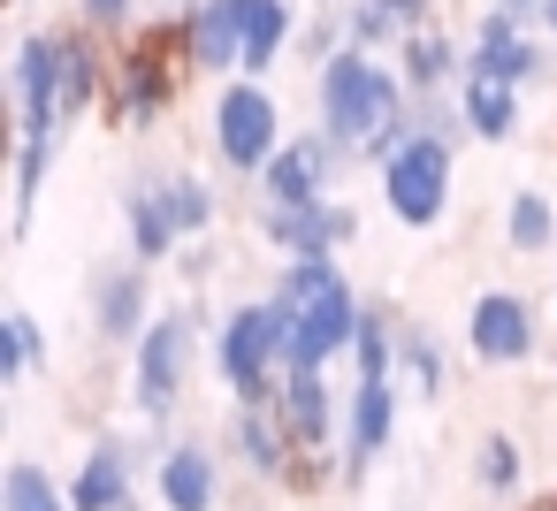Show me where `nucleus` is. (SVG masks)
<instances>
[{
    "label": "nucleus",
    "mask_w": 557,
    "mask_h": 511,
    "mask_svg": "<svg viewBox=\"0 0 557 511\" xmlns=\"http://www.w3.org/2000/svg\"><path fill=\"white\" fill-rule=\"evenodd\" d=\"M176 32H184V62L199 77H237L245 70V0H191Z\"/></svg>",
    "instance_id": "15"
},
{
    "label": "nucleus",
    "mask_w": 557,
    "mask_h": 511,
    "mask_svg": "<svg viewBox=\"0 0 557 511\" xmlns=\"http://www.w3.org/2000/svg\"><path fill=\"white\" fill-rule=\"evenodd\" d=\"M260 237L283 252V260H336L351 237H359V214L344 199H313V207H268L260 199Z\"/></svg>",
    "instance_id": "12"
},
{
    "label": "nucleus",
    "mask_w": 557,
    "mask_h": 511,
    "mask_svg": "<svg viewBox=\"0 0 557 511\" xmlns=\"http://www.w3.org/2000/svg\"><path fill=\"white\" fill-rule=\"evenodd\" d=\"M488 9H504V16H527V24H534V16H542V0H488Z\"/></svg>",
    "instance_id": "36"
},
{
    "label": "nucleus",
    "mask_w": 557,
    "mask_h": 511,
    "mask_svg": "<svg viewBox=\"0 0 557 511\" xmlns=\"http://www.w3.org/2000/svg\"><path fill=\"white\" fill-rule=\"evenodd\" d=\"M313 108H321V130L351 153V161H389L412 130V92L397 77V62L367 54V47H344L336 62L313 70Z\"/></svg>",
    "instance_id": "1"
},
{
    "label": "nucleus",
    "mask_w": 557,
    "mask_h": 511,
    "mask_svg": "<svg viewBox=\"0 0 557 511\" xmlns=\"http://www.w3.org/2000/svg\"><path fill=\"white\" fill-rule=\"evenodd\" d=\"M275 404H283V420H290L298 450H336V443H344V397L329 389V374H283Z\"/></svg>",
    "instance_id": "20"
},
{
    "label": "nucleus",
    "mask_w": 557,
    "mask_h": 511,
    "mask_svg": "<svg viewBox=\"0 0 557 511\" xmlns=\"http://www.w3.org/2000/svg\"><path fill=\"white\" fill-rule=\"evenodd\" d=\"M214 374L230 382L237 404H260L283 389L290 374V321L275 298H252V306H230L222 328H214Z\"/></svg>",
    "instance_id": "3"
},
{
    "label": "nucleus",
    "mask_w": 557,
    "mask_h": 511,
    "mask_svg": "<svg viewBox=\"0 0 557 511\" xmlns=\"http://www.w3.org/2000/svg\"><path fill=\"white\" fill-rule=\"evenodd\" d=\"M54 153H62V130H16V237L32 229V207L54 176Z\"/></svg>",
    "instance_id": "26"
},
{
    "label": "nucleus",
    "mask_w": 557,
    "mask_h": 511,
    "mask_svg": "<svg viewBox=\"0 0 557 511\" xmlns=\"http://www.w3.org/2000/svg\"><path fill=\"white\" fill-rule=\"evenodd\" d=\"M191 366H199V321H191L184 306L153 313V328L131 344V397H138V412H146L153 427H161V420L184 404Z\"/></svg>",
    "instance_id": "6"
},
{
    "label": "nucleus",
    "mask_w": 557,
    "mask_h": 511,
    "mask_svg": "<svg viewBox=\"0 0 557 511\" xmlns=\"http://www.w3.org/2000/svg\"><path fill=\"white\" fill-rule=\"evenodd\" d=\"M450 184H458V146L435 138V130H405V146L382 161V207L405 222V229H435L450 214Z\"/></svg>",
    "instance_id": "5"
},
{
    "label": "nucleus",
    "mask_w": 557,
    "mask_h": 511,
    "mask_svg": "<svg viewBox=\"0 0 557 511\" xmlns=\"http://www.w3.org/2000/svg\"><path fill=\"white\" fill-rule=\"evenodd\" d=\"M290 47H298V9L290 0H245V70L237 77H268Z\"/></svg>",
    "instance_id": "25"
},
{
    "label": "nucleus",
    "mask_w": 557,
    "mask_h": 511,
    "mask_svg": "<svg viewBox=\"0 0 557 511\" xmlns=\"http://www.w3.org/2000/svg\"><path fill=\"white\" fill-rule=\"evenodd\" d=\"M397 382H412V397H443V382H450V359H443V344L420 328V321H405V336H397Z\"/></svg>",
    "instance_id": "28"
},
{
    "label": "nucleus",
    "mask_w": 557,
    "mask_h": 511,
    "mask_svg": "<svg viewBox=\"0 0 557 511\" xmlns=\"http://www.w3.org/2000/svg\"><path fill=\"white\" fill-rule=\"evenodd\" d=\"M344 47H351V32H344V9H336V16H313V24L298 32V54H306L313 70H321V62H336Z\"/></svg>",
    "instance_id": "34"
},
{
    "label": "nucleus",
    "mask_w": 557,
    "mask_h": 511,
    "mask_svg": "<svg viewBox=\"0 0 557 511\" xmlns=\"http://www.w3.org/2000/svg\"><path fill=\"white\" fill-rule=\"evenodd\" d=\"M397 404H405L397 374H359V389L344 397V443H336V481L344 488H359L367 465L397 443Z\"/></svg>",
    "instance_id": "8"
},
{
    "label": "nucleus",
    "mask_w": 557,
    "mask_h": 511,
    "mask_svg": "<svg viewBox=\"0 0 557 511\" xmlns=\"http://www.w3.org/2000/svg\"><path fill=\"white\" fill-rule=\"evenodd\" d=\"M77 9H85L92 32H123V24L138 16V0H77Z\"/></svg>",
    "instance_id": "35"
},
{
    "label": "nucleus",
    "mask_w": 557,
    "mask_h": 511,
    "mask_svg": "<svg viewBox=\"0 0 557 511\" xmlns=\"http://www.w3.org/2000/svg\"><path fill=\"white\" fill-rule=\"evenodd\" d=\"M161 191H169V214H176L184 245L214 229V214H222V207H214V184H207L199 169H169V176H161Z\"/></svg>",
    "instance_id": "31"
},
{
    "label": "nucleus",
    "mask_w": 557,
    "mask_h": 511,
    "mask_svg": "<svg viewBox=\"0 0 557 511\" xmlns=\"http://www.w3.org/2000/svg\"><path fill=\"white\" fill-rule=\"evenodd\" d=\"M458 108H466V130H473L481 146H504V138H519V85L466 70V77H458Z\"/></svg>",
    "instance_id": "24"
},
{
    "label": "nucleus",
    "mask_w": 557,
    "mask_h": 511,
    "mask_svg": "<svg viewBox=\"0 0 557 511\" xmlns=\"http://www.w3.org/2000/svg\"><path fill=\"white\" fill-rule=\"evenodd\" d=\"M153 328V283L146 260H115L92 275V336L100 344H138Z\"/></svg>",
    "instance_id": "14"
},
{
    "label": "nucleus",
    "mask_w": 557,
    "mask_h": 511,
    "mask_svg": "<svg viewBox=\"0 0 557 511\" xmlns=\"http://www.w3.org/2000/svg\"><path fill=\"white\" fill-rule=\"evenodd\" d=\"M184 9H191V0H184Z\"/></svg>",
    "instance_id": "39"
},
{
    "label": "nucleus",
    "mask_w": 557,
    "mask_h": 511,
    "mask_svg": "<svg viewBox=\"0 0 557 511\" xmlns=\"http://www.w3.org/2000/svg\"><path fill=\"white\" fill-rule=\"evenodd\" d=\"M290 321V374H329L351 336H359V290L336 275V260H283L275 290H268Z\"/></svg>",
    "instance_id": "2"
},
{
    "label": "nucleus",
    "mask_w": 557,
    "mask_h": 511,
    "mask_svg": "<svg viewBox=\"0 0 557 511\" xmlns=\"http://www.w3.org/2000/svg\"><path fill=\"white\" fill-rule=\"evenodd\" d=\"M39 366H47V328H39L24 306H16L9 321H0V382L16 389V382H32Z\"/></svg>",
    "instance_id": "30"
},
{
    "label": "nucleus",
    "mask_w": 557,
    "mask_h": 511,
    "mask_svg": "<svg viewBox=\"0 0 557 511\" xmlns=\"http://www.w3.org/2000/svg\"><path fill=\"white\" fill-rule=\"evenodd\" d=\"M16 9H24V0H16Z\"/></svg>",
    "instance_id": "38"
},
{
    "label": "nucleus",
    "mask_w": 557,
    "mask_h": 511,
    "mask_svg": "<svg viewBox=\"0 0 557 511\" xmlns=\"http://www.w3.org/2000/svg\"><path fill=\"white\" fill-rule=\"evenodd\" d=\"M519 481H527L519 443H511V435H481V443H473V488H488V496H519Z\"/></svg>",
    "instance_id": "33"
},
{
    "label": "nucleus",
    "mask_w": 557,
    "mask_h": 511,
    "mask_svg": "<svg viewBox=\"0 0 557 511\" xmlns=\"http://www.w3.org/2000/svg\"><path fill=\"white\" fill-rule=\"evenodd\" d=\"M435 24V0H344V32L351 47L382 54V47H405L412 32Z\"/></svg>",
    "instance_id": "22"
},
{
    "label": "nucleus",
    "mask_w": 557,
    "mask_h": 511,
    "mask_svg": "<svg viewBox=\"0 0 557 511\" xmlns=\"http://www.w3.org/2000/svg\"><path fill=\"white\" fill-rule=\"evenodd\" d=\"M207 130H214V153H222L230 176H260V169L283 153V108H275V92H268L260 77H230V85L214 92Z\"/></svg>",
    "instance_id": "7"
},
{
    "label": "nucleus",
    "mask_w": 557,
    "mask_h": 511,
    "mask_svg": "<svg viewBox=\"0 0 557 511\" xmlns=\"http://www.w3.org/2000/svg\"><path fill=\"white\" fill-rule=\"evenodd\" d=\"M504 245L511 252H549L557 245V207L542 191H511L504 199Z\"/></svg>",
    "instance_id": "32"
},
{
    "label": "nucleus",
    "mask_w": 557,
    "mask_h": 511,
    "mask_svg": "<svg viewBox=\"0 0 557 511\" xmlns=\"http://www.w3.org/2000/svg\"><path fill=\"white\" fill-rule=\"evenodd\" d=\"M70 503L77 511H138V450L123 435H100L85 450V465L70 473Z\"/></svg>",
    "instance_id": "18"
},
{
    "label": "nucleus",
    "mask_w": 557,
    "mask_h": 511,
    "mask_svg": "<svg viewBox=\"0 0 557 511\" xmlns=\"http://www.w3.org/2000/svg\"><path fill=\"white\" fill-rule=\"evenodd\" d=\"M123 237H131V260H146V267H161V260L184 245L161 176H131V184H123Z\"/></svg>",
    "instance_id": "21"
},
{
    "label": "nucleus",
    "mask_w": 557,
    "mask_h": 511,
    "mask_svg": "<svg viewBox=\"0 0 557 511\" xmlns=\"http://www.w3.org/2000/svg\"><path fill=\"white\" fill-rule=\"evenodd\" d=\"M344 161H351V153L313 123V130L283 138V153H275L252 184H260V199H268V207H313V199H329V184L344 176Z\"/></svg>",
    "instance_id": "9"
},
{
    "label": "nucleus",
    "mask_w": 557,
    "mask_h": 511,
    "mask_svg": "<svg viewBox=\"0 0 557 511\" xmlns=\"http://www.w3.org/2000/svg\"><path fill=\"white\" fill-rule=\"evenodd\" d=\"M466 351L473 366H527L542 351V321L519 290H481L466 306Z\"/></svg>",
    "instance_id": "10"
},
{
    "label": "nucleus",
    "mask_w": 557,
    "mask_h": 511,
    "mask_svg": "<svg viewBox=\"0 0 557 511\" xmlns=\"http://www.w3.org/2000/svg\"><path fill=\"white\" fill-rule=\"evenodd\" d=\"M9 100H16V130H62V108H54V32H24L16 39Z\"/></svg>",
    "instance_id": "19"
},
{
    "label": "nucleus",
    "mask_w": 557,
    "mask_h": 511,
    "mask_svg": "<svg viewBox=\"0 0 557 511\" xmlns=\"http://www.w3.org/2000/svg\"><path fill=\"white\" fill-rule=\"evenodd\" d=\"M542 511H557V488H549V503H542Z\"/></svg>",
    "instance_id": "37"
},
{
    "label": "nucleus",
    "mask_w": 557,
    "mask_h": 511,
    "mask_svg": "<svg viewBox=\"0 0 557 511\" xmlns=\"http://www.w3.org/2000/svg\"><path fill=\"white\" fill-rule=\"evenodd\" d=\"M184 32L176 24H161V32H138L123 54H115V70H108V115H115V130H153V123H169V108H176V92H184Z\"/></svg>",
    "instance_id": "4"
},
{
    "label": "nucleus",
    "mask_w": 557,
    "mask_h": 511,
    "mask_svg": "<svg viewBox=\"0 0 557 511\" xmlns=\"http://www.w3.org/2000/svg\"><path fill=\"white\" fill-rule=\"evenodd\" d=\"M397 336H405V321L382 298H367L359 306V336H351V366L359 374H397Z\"/></svg>",
    "instance_id": "27"
},
{
    "label": "nucleus",
    "mask_w": 557,
    "mask_h": 511,
    "mask_svg": "<svg viewBox=\"0 0 557 511\" xmlns=\"http://www.w3.org/2000/svg\"><path fill=\"white\" fill-rule=\"evenodd\" d=\"M397 77H405L412 100H420V92H450V85L466 77V47L428 24V32H412V39L397 47Z\"/></svg>",
    "instance_id": "23"
},
{
    "label": "nucleus",
    "mask_w": 557,
    "mask_h": 511,
    "mask_svg": "<svg viewBox=\"0 0 557 511\" xmlns=\"http://www.w3.org/2000/svg\"><path fill=\"white\" fill-rule=\"evenodd\" d=\"M466 70H481V77H504V85H542L549 77V47H534L527 39V16H504V9H488L481 16V32H473V47H466Z\"/></svg>",
    "instance_id": "13"
},
{
    "label": "nucleus",
    "mask_w": 557,
    "mask_h": 511,
    "mask_svg": "<svg viewBox=\"0 0 557 511\" xmlns=\"http://www.w3.org/2000/svg\"><path fill=\"white\" fill-rule=\"evenodd\" d=\"M222 458L230 450H214V443H169L161 458H153V496H161V511H214L222 503Z\"/></svg>",
    "instance_id": "16"
},
{
    "label": "nucleus",
    "mask_w": 557,
    "mask_h": 511,
    "mask_svg": "<svg viewBox=\"0 0 557 511\" xmlns=\"http://www.w3.org/2000/svg\"><path fill=\"white\" fill-rule=\"evenodd\" d=\"M108 100V62L92 47V24L85 32H54V108H62V138Z\"/></svg>",
    "instance_id": "17"
},
{
    "label": "nucleus",
    "mask_w": 557,
    "mask_h": 511,
    "mask_svg": "<svg viewBox=\"0 0 557 511\" xmlns=\"http://www.w3.org/2000/svg\"><path fill=\"white\" fill-rule=\"evenodd\" d=\"M222 450H230V458H237L252 481H268V488H290V465L306 458L275 397H260V404H237V412H230V427H222Z\"/></svg>",
    "instance_id": "11"
},
{
    "label": "nucleus",
    "mask_w": 557,
    "mask_h": 511,
    "mask_svg": "<svg viewBox=\"0 0 557 511\" xmlns=\"http://www.w3.org/2000/svg\"><path fill=\"white\" fill-rule=\"evenodd\" d=\"M0 511H77V503H70V488L39 458H16L9 473H0Z\"/></svg>",
    "instance_id": "29"
}]
</instances>
